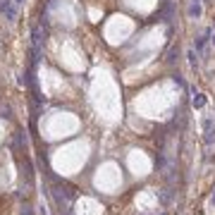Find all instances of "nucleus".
<instances>
[{"label": "nucleus", "mask_w": 215, "mask_h": 215, "mask_svg": "<svg viewBox=\"0 0 215 215\" xmlns=\"http://www.w3.org/2000/svg\"><path fill=\"white\" fill-rule=\"evenodd\" d=\"M194 105L201 108V105H203V98H201V96H198V98H194Z\"/></svg>", "instance_id": "1"}, {"label": "nucleus", "mask_w": 215, "mask_h": 215, "mask_svg": "<svg viewBox=\"0 0 215 215\" xmlns=\"http://www.w3.org/2000/svg\"><path fill=\"white\" fill-rule=\"evenodd\" d=\"M22 215H31V208H29V206H27V208H22Z\"/></svg>", "instance_id": "2"}, {"label": "nucleus", "mask_w": 215, "mask_h": 215, "mask_svg": "<svg viewBox=\"0 0 215 215\" xmlns=\"http://www.w3.org/2000/svg\"><path fill=\"white\" fill-rule=\"evenodd\" d=\"M213 203H215V194H213Z\"/></svg>", "instance_id": "3"}]
</instances>
